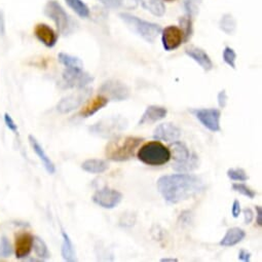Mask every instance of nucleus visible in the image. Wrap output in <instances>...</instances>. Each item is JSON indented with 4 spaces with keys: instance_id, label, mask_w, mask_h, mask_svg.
I'll use <instances>...</instances> for the list:
<instances>
[{
    "instance_id": "1",
    "label": "nucleus",
    "mask_w": 262,
    "mask_h": 262,
    "mask_svg": "<svg viewBox=\"0 0 262 262\" xmlns=\"http://www.w3.org/2000/svg\"><path fill=\"white\" fill-rule=\"evenodd\" d=\"M157 187L167 203L175 205L200 194L206 185L196 175L179 173L160 177Z\"/></svg>"
},
{
    "instance_id": "2",
    "label": "nucleus",
    "mask_w": 262,
    "mask_h": 262,
    "mask_svg": "<svg viewBox=\"0 0 262 262\" xmlns=\"http://www.w3.org/2000/svg\"><path fill=\"white\" fill-rule=\"evenodd\" d=\"M144 138L135 136H115L105 147V157L112 162H126L134 158Z\"/></svg>"
},
{
    "instance_id": "3",
    "label": "nucleus",
    "mask_w": 262,
    "mask_h": 262,
    "mask_svg": "<svg viewBox=\"0 0 262 262\" xmlns=\"http://www.w3.org/2000/svg\"><path fill=\"white\" fill-rule=\"evenodd\" d=\"M171 158L174 160L173 169L179 173H188L200 167L199 157L190 152L188 147L181 141L177 140L170 144Z\"/></svg>"
},
{
    "instance_id": "4",
    "label": "nucleus",
    "mask_w": 262,
    "mask_h": 262,
    "mask_svg": "<svg viewBox=\"0 0 262 262\" xmlns=\"http://www.w3.org/2000/svg\"><path fill=\"white\" fill-rule=\"evenodd\" d=\"M137 158L147 166L160 167L166 165L171 160V152L169 147L156 140L142 145L138 149Z\"/></svg>"
},
{
    "instance_id": "5",
    "label": "nucleus",
    "mask_w": 262,
    "mask_h": 262,
    "mask_svg": "<svg viewBox=\"0 0 262 262\" xmlns=\"http://www.w3.org/2000/svg\"><path fill=\"white\" fill-rule=\"evenodd\" d=\"M43 12L45 15L55 23L57 31L61 35L68 36L75 31L76 23L57 0H49Z\"/></svg>"
},
{
    "instance_id": "6",
    "label": "nucleus",
    "mask_w": 262,
    "mask_h": 262,
    "mask_svg": "<svg viewBox=\"0 0 262 262\" xmlns=\"http://www.w3.org/2000/svg\"><path fill=\"white\" fill-rule=\"evenodd\" d=\"M119 18L130 31L136 33L149 43H154L162 32L160 25L147 22L130 14L121 13L119 14Z\"/></svg>"
},
{
    "instance_id": "7",
    "label": "nucleus",
    "mask_w": 262,
    "mask_h": 262,
    "mask_svg": "<svg viewBox=\"0 0 262 262\" xmlns=\"http://www.w3.org/2000/svg\"><path fill=\"white\" fill-rule=\"evenodd\" d=\"M127 127V120L121 116L105 117L90 126L92 135L108 139L117 136Z\"/></svg>"
},
{
    "instance_id": "8",
    "label": "nucleus",
    "mask_w": 262,
    "mask_h": 262,
    "mask_svg": "<svg viewBox=\"0 0 262 262\" xmlns=\"http://www.w3.org/2000/svg\"><path fill=\"white\" fill-rule=\"evenodd\" d=\"M189 112L210 132L217 133L221 130V111L216 108L189 109Z\"/></svg>"
},
{
    "instance_id": "9",
    "label": "nucleus",
    "mask_w": 262,
    "mask_h": 262,
    "mask_svg": "<svg viewBox=\"0 0 262 262\" xmlns=\"http://www.w3.org/2000/svg\"><path fill=\"white\" fill-rule=\"evenodd\" d=\"M100 95L105 96L109 101L121 102L128 99L130 95L129 88L116 79H109L102 83L99 88Z\"/></svg>"
},
{
    "instance_id": "10",
    "label": "nucleus",
    "mask_w": 262,
    "mask_h": 262,
    "mask_svg": "<svg viewBox=\"0 0 262 262\" xmlns=\"http://www.w3.org/2000/svg\"><path fill=\"white\" fill-rule=\"evenodd\" d=\"M94 81V77L83 68H66L63 72V83L67 89H84Z\"/></svg>"
},
{
    "instance_id": "11",
    "label": "nucleus",
    "mask_w": 262,
    "mask_h": 262,
    "mask_svg": "<svg viewBox=\"0 0 262 262\" xmlns=\"http://www.w3.org/2000/svg\"><path fill=\"white\" fill-rule=\"evenodd\" d=\"M122 198L123 196L121 192L106 186L97 190L94 193L92 200L99 207L103 209L111 210L116 208L120 204V202L122 201Z\"/></svg>"
},
{
    "instance_id": "12",
    "label": "nucleus",
    "mask_w": 262,
    "mask_h": 262,
    "mask_svg": "<svg viewBox=\"0 0 262 262\" xmlns=\"http://www.w3.org/2000/svg\"><path fill=\"white\" fill-rule=\"evenodd\" d=\"M92 94V90L91 89H80L79 92H76L74 94H71L65 98H63L57 105V110L60 113L66 114L69 113L75 109H77L78 107H80L82 105V103L85 101V99H88L90 97V95Z\"/></svg>"
},
{
    "instance_id": "13",
    "label": "nucleus",
    "mask_w": 262,
    "mask_h": 262,
    "mask_svg": "<svg viewBox=\"0 0 262 262\" xmlns=\"http://www.w3.org/2000/svg\"><path fill=\"white\" fill-rule=\"evenodd\" d=\"M162 43L166 51L177 50L183 42V32L177 26H168L162 29Z\"/></svg>"
},
{
    "instance_id": "14",
    "label": "nucleus",
    "mask_w": 262,
    "mask_h": 262,
    "mask_svg": "<svg viewBox=\"0 0 262 262\" xmlns=\"http://www.w3.org/2000/svg\"><path fill=\"white\" fill-rule=\"evenodd\" d=\"M182 132L180 127L172 122H164L159 124L154 130V139L158 141L174 142L180 139Z\"/></svg>"
},
{
    "instance_id": "15",
    "label": "nucleus",
    "mask_w": 262,
    "mask_h": 262,
    "mask_svg": "<svg viewBox=\"0 0 262 262\" xmlns=\"http://www.w3.org/2000/svg\"><path fill=\"white\" fill-rule=\"evenodd\" d=\"M35 37L47 48H54L58 41V33L48 24L39 23L34 28Z\"/></svg>"
},
{
    "instance_id": "16",
    "label": "nucleus",
    "mask_w": 262,
    "mask_h": 262,
    "mask_svg": "<svg viewBox=\"0 0 262 262\" xmlns=\"http://www.w3.org/2000/svg\"><path fill=\"white\" fill-rule=\"evenodd\" d=\"M33 249V235L29 232H22L16 235L14 252L18 259L27 258Z\"/></svg>"
},
{
    "instance_id": "17",
    "label": "nucleus",
    "mask_w": 262,
    "mask_h": 262,
    "mask_svg": "<svg viewBox=\"0 0 262 262\" xmlns=\"http://www.w3.org/2000/svg\"><path fill=\"white\" fill-rule=\"evenodd\" d=\"M167 114H168V109L166 107L158 106V105H150L145 109L138 124L145 125V124L156 123V122L166 118Z\"/></svg>"
},
{
    "instance_id": "18",
    "label": "nucleus",
    "mask_w": 262,
    "mask_h": 262,
    "mask_svg": "<svg viewBox=\"0 0 262 262\" xmlns=\"http://www.w3.org/2000/svg\"><path fill=\"white\" fill-rule=\"evenodd\" d=\"M108 103H109V100L105 96L98 95V96L94 97L93 99H90L83 105V107L79 111V116H81L83 118L91 117L94 114H96L98 111H100L101 109L106 107L108 105Z\"/></svg>"
},
{
    "instance_id": "19",
    "label": "nucleus",
    "mask_w": 262,
    "mask_h": 262,
    "mask_svg": "<svg viewBox=\"0 0 262 262\" xmlns=\"http://www.w3.org/2000/svg\"><path fill=\"white\" fill-rule=\"evenodd\" d=\"M185 54L194 62H196L205 71H210L213 69L214 64L209 55L204 50L198 47H190L185 49Z\"/></svg>"
},
{
    "instance_id": "20",
    "label": "nucleus",
    "mask_w": 262,
    "mask_h": 262,
    "mask_svg": "<svg viewBox=\"0 0 262 262\" xmlns=\"http://www.w3.org/2000/svg\"><path fill=\"white\" fill-rule=\"evenodd\" d=\"M29 139V142L32 146V149L33 151L36 154V156L39 158L40 162L42 163L45 169L47 170V172L49 174H54L56 172V166L55 164L53 163V161L51 160V158H49V156L47 155V152L45 151L43 147L39 144V142L36 140V138L32 135H29L28 137Z\"/></svg>"
},
{
    "instance_id": "21",
    "label": "nucleus",
    "mask_w": 262,
    "mask_h": 262,
    "mask_svg": "<svg viewBox=\"0 0 262 262\" xmlns=\"http://www.w3.org/2000/svg\"><path fill=\"white\" fill-rule=\"evenodd\" d=\"M246 237V231L239 227L228 228L225 235L219 242L221 247H233Z\"/></svg>"
},
{
    "instance_id": "22",
    "label": "nucleus",
    "mask_w": 262,
    "mask_h": 262,
    "mask_svg": "<svg viewBox=\"0 0 262 262\" xmlns=\"http://www.w3.org/2000/svg\"><path fill=\"white\" fill-rule=\"evenodd\" d=\"M81 169L90 174H102L109 169V164L104 160L90 159L81 164Z\"/></svg>"
},
{
    "instance_id": "23",
    "label": "nucleus",
    "mask_w": 262,
    "mask_h": 262,
    "mask_svg": "<svg viewBox=\"0 0 262 262\" xmlns=\"http://www.w3.org/2000/svg\"><path fill=\"white\" fill-rule=\"evenodd\" d=\"M62 237H63V243L61 247V254L62 257L65 261L72 262L76 260V253H75V248L74 245L70 238V236L65 232L64 230L62 231Z\"/></svg>"
},
{
    "instance_id": "24",
    "label": "nucleus",
    "mask_w": 262,
    "mask_h": 262,
    "mask_svg": "<svg viewBox=\"0 0 262 262\" xmlns=\"http://www.w3.org/2000/svg\"><path fill=\"white\" fill-rule=\"evenodd\" d=\"M142 7L156 17H163L166 13V7L162 0H136Z\"/></svg>"
},
{
    "instance_id": "25",
    "label": "nucleus",
    "mask_w": 262,
    "mask_h": 262,
    "mask_svg": "<svg viewBox=\"0 0 262 262\" xmlns=\"http://www.w3.org/2000/svg\"><path fill=\"white\" fill-rule=\"evenodd\" d=\"M65 3L78 17L86 19L90 16V9L82 0H65Z\"/></svg>"
},
{
    "instance_id": "26",
    "label": "nucleus",
    "mask_w": 262,
    "mask_h": 262,
    "mask_svg": "<svg viewBox=\"0 0 262 262\" xmlns=\"http://www.w3.org/2000/svg\"><path fill=\"white\" fill-rule=\"evenodd\" d=\"M33 249L36 256L41 260H47L51 257V253L48 248V245L39 236H33Z\"/></svg>"
},
{
    "instance_id": "27",
    "label": "nucleus",
    "mask_w": 262,
    "mask_h": 262,
    "mask_svg": "<svg viewBox=\"0 0 262 262\" xmlns=\"http://www.w3.org/2000/svg\"><path fill=\"white\" fill-rule=\"evenodd\" d=\"M58 59L60 63L66 68H83L82 61L79 58L74 57L72 55H69L66 53H60L58 55Z\"/></svg>"
},
{
    "instance_id": "28",
    "label": "nucleus",
    "mask_w": 262,
    "mask_h": 262,
    "mask_svg": "<svg viewBox=\"0 0 262 262\" xmlns=\"http://www.w3.org/2000/svg\"><path fill=\"white\" fill-rule=\"evenodd\" d=\"M219 27H220V29H221L223 32H225L226 34L232 35V34L234 33V31H235L236 22H235L234 18H233L231 15L226 14V15H224V16L221 18V20H220V22H219Z\"/></svg>"
},
{
    "instance_id": "29",
    "label": "nucleus",
    "mask_w": 262,
    "mask_h": 262,
    "mask_svg": "<svg viewBox=\"0 0 262 262\" xmlns=\"http://www.w3.org/2000/svg\"><path fill=\"white\" fill-rule=\"evenodd\" d=\"M180 26H181V30L183 32V42H187L193 32L192 29V18L188 15H185L184 17H181L180 20Z\"/></svg>"
},
{
    "instance_id": "30",
    "label": "nucleus",
    "mask_w": 262,
    "mask_h": 262,
    "mask_svg": "<svg viewBox=\"0 0 262 262\" xmlns=\"http://www.w3.org/2000/svg\"><path fill=\"white\" fill-rule=\"evenodd\" d=\"M227 177L232 180V181H237V182H245L249 180V176L246 173V171L242 168H230L226 172Z\"/></svg>"
},
{
    "instance_id": "31",
    "label": "nucleus",
    "mask_w": 262,
    "mask_h": 262,
    "mask_svg": "<svg viewBox=\"0 0 262 262\" xmlns=\"http://www.w3.org/2000/svg\"><path fill=\"white\" fill-rule=\"evenodd\" d=\"M14 253V248L8 237L0 238V258H9Z\"/></svg>"
},
{
    "instance_id": "32",
    "label": "nucleus",
    "mask_w": 262,
    "mask_h": 262,
    "mask_svg": "<svg viewBox=\"0 0 262 262\" xmlns=\"http://www.w3.org/2000/svg\"><path fill=\"white\" fill-rule=\"evenodd\" d=\"M232 190L241 193L242 195L248 198V199H254L256 196V191L251 189L248 185H246L245 183H233L231 186Z\"/></svg>"
},
{
    "instance_id": "33",
    "label": "nucleus",
    "mask_w": 262,
    "mask_h": 262,
    "mask_svg": "<svg viewBox=\"0 0 262 262\" xmlns=\"http://www.w3.org/2000/svg\"><path fill=\"white\" fill-rule=\"evenodd\" d=\"M223 61L232 69H235V61H236V53L234 52L233 49L229 48V47H225L224 51H223Z\"/></svg>"
},
{
    "instance_id": "34",
    "label": "nucleus",
    "mask_w": 262,
    "mask_h": 262,
    "mask_svg": "<svg viewBox=\"0 0 262 262\" xmlns=\"http://www.w3.org/2000/svg\"><path fill=\"white\" fill-rule=\"evenodd\" d=\"M199 2L200 0H184V9L186 11V15L190 16L191 18L198 15Z\"/></svg>"
},
{
    "instance_id": "35",
    "label": "nucleus",
    "mask_w": 262,
    "mask_h": 262,
    "mask_svg": "<svg viewBox=\"0 0 262 262\" xmlns=\"http://www.w3.org/2000/svg\"><path fill=\"white\" fill-rule=\"evenodd\" d=\"M5 122H6L7 126L12 130L13 133L17 134V132H18V124L15 122V120L13 119V117L9 113L5 114Z\"/></svg>"
},
{
    "instance_id": "36",
    "label": "nucleus",
    "mask_w": 262,
    "mask_h": 262,
    "mask_svg": "<svg viewBox=\"0 0 262 262\" xmlns=\"http://www.w3.org/2000/svg\"><path fill=\"white\" fill-rule=\"evenodd\" d=\"M217 100H218V105H219V107H220V108H222V109H223V108H225V107H226L228 97H227V94H226V92H225L224 90L218 93Z\"/></svg>"
},
{
    "instance_id": "37",
    "label": "nucleus",
    "mask_w": 262,
    "mask_h": 262,
    "mask_svg": "<svg viewBox=\"0 0 262 262\" xmlns=\"http://www.w3.org/2000/svg\"><path fill=\"white\" fill-rule=\"evenodd\" d=\"M243 214H244V223L245 224H250L253 219H254V213L250 208H245L243 210Z\"/></svg>"
},
{
    "instance_id": "38",
    "label": "nucleus",
    "mask_w": 262,
    "mask_h": 262,
    "mask_svg": "<svg viewBox=\"0 0 262 262\" xmlns=\"http://www.w3.org/2000/svg\"><path fill=\"white\" fill-rule=\"evenodd\" d=\"M242 212V209H241V204L237 200H235L232 204V207H231V214H232V217L233 218H237L239 216Z\"/></svg>"
},
{
    "instance_id": "39",
    "label": "nucleus",
    "mask_w": 262,
    "mask_h": 262,
    "mask_svg": "<svg viewBox=\"0 0 262 262\" xmlns=\"http://www.w3.org/2000/svg\"><path fill=\"white\" fill-rule=\"evenodd\" d=\"M250 259H251V253L248 252L247 250L242 249L238 253V260L243 261V262H248V261H250Z\"/></svg>"
},
{
    "instance_id": "40",
    "label": "nucleus",
    "mask_w": 262,
    "mask_h": 262,
    "mask_svg": "<svg viewBox=\"0 0 262 262\" xmlns=\"http://www.w3.org/2000/svg\"><path fill=\"white\" fill-rule=\"evenodd\" d=\"M255 211H256V224L259 227H261L262 226V209L260 206H256Z\"/></svg>"
},
{
    "instance_id": "41",
    "label": "nucleus",
    "mask_w": 262,
    "mask_h": 262,
    "mask_svg": "<svg viewBox=\"0 0 262 262\" xmlns=\"http://www.w3.org/2000/svg\"><path fill=\"white\" fill-rule=\"evenodd\" d=\"M6 33V21L3 11H0V35H5Z\"/></svg>"
},
{
    "instance_id": "42",
    "label": "nucleus",
    "mask_w": 262,
    "mask_h": 262,
    "mask_svg": "<svg viewBox=\"0 0 262 262\" xmlns=\"http://www.w3.org/2000/svg\"><path fill=\"white\" fill-rule=\"evenodd\" d=\"M99 2L102 3L107 8H117L115 0H99Z\"/></svg>"
},
{
    "instance_id": "43",
    "label": "nucleus",
    "mask_w": 262,
    "mask_h": 262,
    "mask_svg": "<svg viewBox=\"0 0 262 262\" xmlns=\"http://www.w3.org/2000/svg\"><path fill=\"white\" fill-rule=\"evenodd\" d=\"M162 262H178V258H174V257H166V258H162L161 259Z\"/></svg>"
},
{
    "instance_id": "44",
    "label": "nucleus",
    "mask_w": 262,
    "mask_h": 262,
    "mask_svg": "<svg viewBox=\"0 0 262 262\" xmlns=\"http://www.w3.org/2000/svg\"><path fill=\"white\" fill-rule=\"evenodd\" d=\"M164 2H167V3H173V2H175V0H164Z\"/></svg>"
}]
</instances>
